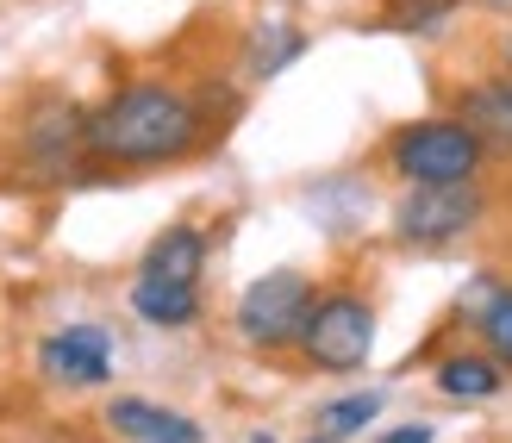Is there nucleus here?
Returning <instances> with one entry per match:
<instances>
[{
	"label": "nucleus",
	"mask_w": 512,
	"mask_h": 443,
	"mask_svg": "<svg viewBox=\"0 0 512 443\" xmlns=\"http://www.w3.org/2000/svg\"><path fill=\"white\" fill-rule=\"evenodd\" d=\"M19 163L32 181H69L88 169V107L69 94L38 88L19 113Z\"/></svg>",
	"instance_id": "nucleus-3"
},
{
	"label": "nucleus",
	"mask_w": 512,
	"mask_h": 443,
	"mask_svg": "<svg viewBox=\"0 0 512 443\" xmlns=\"http://www.w3.org/2000/svg\"><path fill=\"white\" fill-rule=\"evenodd\" d=\"M313 300L319 294H313V281L300 269H269L238 294L232 325H238V337L250 350H300V331L313 319Z\"/></svg>",
	"instance_id": "nucleus-4"
},
{
	"label": "nucleus",
	"mask_w": 512,
	"mask_h": 443,
	"mask_svg": "<svg viewBox=\"0 0 512 443\" xmlns=\"http://www.w3.org/2000/svg\"><path fill=\"white\" fill-rule=\"evenodd\" d=\"M388 169L400 188H444V181H481L488 150L456 113H431V119H406L388 138Z\"/></svg>",
	"instance_id": "nucleus-2"
},
{
	"label": "nucleus",
	"mask_w": 512,
	"mask_h": 443,
	"mask_svg": "<svg viewBox=\"0 0 512 443\" xmlns=\"http://www.w3.org/2000/svg\"><path fill=\"white\" fill-rule=\"evenodd\" d=\"M375 443H438V431H431V425H394V431H381Z\"/></svg>",
	"instance_id": "nucleus-17"
},
{
	"label": "nucleus",
	"mask_w": 512,
	"mask_h": 443,
	"mask_svg": "<svg viewBox=\"0 0 512 443\" xmlns=\"http://www.w3.org/2000/svg\"><path fill=\"white\" fill-rule=\"evenodd\" d=\"M500 63H506V75H512V25H506V38H500Z\"/></svg>",
	"instance_id": "nucleus-18"
},
{
	"label": "nucleus",
	"mask_w": 512,
	"mask_h": 443,
	"mask_svg": "<svg viewBox=\"0 0 512 443\" xmlns=\"http://www.w3.org/2000/svg\"><path fill=\"white\" fill-rule=\"evenodd\" d=\"M132 312L157 331H182L200 319V281H157V275H138L132 281Z\"/></svg>",
	"instance_id": "nucleus-11"
},
{
	"label": "nucleus",
	"mask_w": 512,
	"mask_h": 443,
	"mask_svg": "<svg viewBox=\"0 0 512 443\" xmlns=\"http://www.w3.org/2000/svg\"><path fill=\"white\" fill-rule=\"evenodd\" d=\"M107 425L125 443H200V425L188 419V412H169L157 400H132V394L107 406Z\"/></svg>",
	"instance_id": "nucleus-10"
},
{
	"label": "nucleus",
	"mask_w": 512,
	"mask_h": 443,
	"mask_svg": "<svg viewBox=\"0 0 512 443\" xmlns=\"http://www.w3.org/2000/svg\"><path fill=\"white\" fill-rule=\"evenodd\" d=\"M488 219L481 181H444V188H400L394 200V238L413 250H444Z\"/></svg>",
	"instance_id": "nucleus-6"
},
{
	"label": "nucleus",
	"mask_w": 512,
	"mask_h": 443,
	"mask_svg": "<svg viewBox=\"0 0 512 443\" xmlns=\"http://www.w3.org/2000/svg\"><path fill=\"white\" fill-rule=\"evenodd\" d=\"M138 275H157V281H200L207 275V231L200 225H163L157 238L144 244L138 256Z\"/></svg>",
	"instance_id": "nucleus-9"
},
{
	"label": "nucleus",
	"mask_w": 512,
	"mask_h": 443,
	"mask_svg": "<svg viewBox=\"0 0 512 443\" xmlns=\"http://www.w3.org/2000/svg\"><path fill=\"white\" fill-rule=\"evenodd\" d=\"M375 350V300L356 288H331L313 300V319L300 331V356L325 375H350L363 369Z\"/></svg>",
	"instance_id": "nucleus-5"
},
{
	"label": "nucleus",
	"mask_w": 512,
	"mask_h": 443,
	"mask_svg": "<svg viewBox=\"0 0 512 443\" xmlns=\"http://www.w3.org/2000/svg\"><path fill=\"white\" fill-rule=\"evenodd\" d=\"M38 369L57 387H107L113 375V337L107 325H63L38 344Z\"/></svg>",
	"instance_id": "nucleus-7"
},
{
	"label": "nucleus",
	"mask_w": 512,
	"mask_h": 443,
	"mask_svg": "<svg viewBox=\"0 0 512 443\" xmlns=\"http://www.w3.org/2000/svg\"><path fill=\"white\" fill-rule=\"evenodd\" d=\"M431 381H438L444 400H494L506 387V362H494L488 350H450L438 369H431Z\"/></svg>",
	"instance_id": "nucleus-12"
},
{
	"label": "nucleus",
	"mask_w": 512,
	"mask_h": 443,
	"mask_svg": "<svg viewBox=\"0 0 512 443\" xmlns=\"http://www.w3.org/2000/svg\"><path fill=\"white\" fill-rule=\"evenodd\" d=\"M481 7H488V13H512V0H481Z\"/></svg>",
	"instance_id": "nucleus-19"
},
{
	"label": "nucleus",
	"mask_w": 512,
	"mask_h": 443,
	"mask_svg": "<svg viewBox=\"0 0 512 443\" xmlns=\"http://www.w3.org/2000/svg\"><path fill=\"white\" fill-rule=\"evenodd\" d=\"M306 50V38H300V25H288V19H263L250 32V50H244V69L256 75V82H269V75H281L294 57Z\"/></svg>",
	"instance_id": "nucleus-13"
},
{
	"label": "nucleus",
	"mask_w": 512,
	"mask_h": 443,
	"mask_svg": "<svg viewBox=\"0 0 512 443\" xmlns=\"http://www.w3.org/2000/svg\"><path fill=\"white\" fill-rule=\"evenodd\" d=\"M213 138V113L200 94L169 82H125L88 113V163L107 169H157L182 163Z\"/></svg>",
	"instance_id": "nucleus-1"
},
{
	"label": "nucleus",
	"mask_w": 512,
	"mask_h": 443,
	"mask_svg": "<svg viewBox=\"0 0 512 443\" xmlns=\"http://www.w3.org/2000/svg\"><path fill=\"white\" fill-rule=\"evenodd\" d=\"M475 337L494 362L512 369V288H488L481 294V312H475Z\"/></svg>",
	"instance_id": "nucleus-15"
},
{
	"label": "nucleus",
	"mask_w": 512,
	"mask_h": 443,
	"mask_svg": "<svg viewBox=\"0 0 512 443\" xmlns=\"http://www.w3.org/2000/svg\"><path fill=\"white\" fill-rule=\"evenodd\" d=\"M375 419H381V394H375V387H363V394H344V400L319 406V437L344 443V437H356V431H369Z\"/></svg>",
	"instance_id": "nucleus-14"
},
{
	"label": "nucleus",
	"mask_w": 512,
	"mask_h": 443,
	"mask_svg": "<svg viewBox=\"0 0 512 443\" xmlns=\"http://www.w3.org/2000/svg\"><path fill=\"white\" fill-rule=\"evenodd\" d=\"M456 7L463 0H381V25L388 32H444V25L456 19Z\"/></svg>",
	"instance_id": "nucleus-16"
},
{
	"label": "nucleus",
	"mask_w": 512,
	"mask_h": 443,
	"mask_svg": "<svg viewBox=\"0 0 512 443\" xmlns=\"http://www.w3.org/2000/svg\"><path fill=\"white\" fill-rule=\"evenodd\" d=\"M456 119L481 138L488 156H512V75H488V82H469L456 94Z\"/></svg>",
	"instance_id": "nucleus-8"
},
{
	"label": "nucleus",
	"mask_w": 512,
	"mask_h": 443,
	"mask_svg": "<svg viewBox=\"0 0 512 443\" xmlns=\"http://www.w3.org/2000/svg\"><path fill=\"white\" fill-rule=\"evenodd\" d=\"M313 443H331V437H313Z\"/></svg>",
	"instance_id": "nucleus-20"
}]
</instances>
